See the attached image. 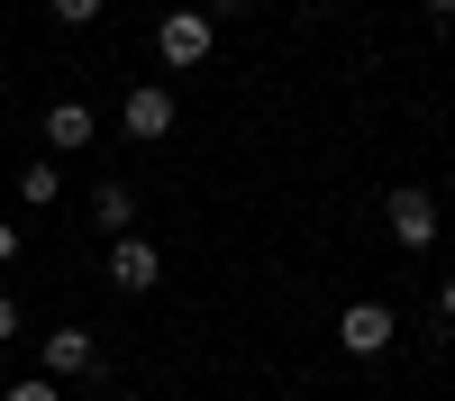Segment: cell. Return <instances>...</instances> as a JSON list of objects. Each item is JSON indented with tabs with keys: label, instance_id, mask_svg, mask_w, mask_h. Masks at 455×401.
<instances>
[{
	"label": "cell",
	"instance_id": "1",
	"mask_svg": "<svg viewBox=\"0 0 455 401\" xmlns=\"http://www.w3.org/2000/svg\"><path fill=\"white\" fill-rule=\"evenodd\" d=\"M210 46H219V19H210V10H164V19H156V55H164L173 73L210 64Z\"/></svg>",
	"mask_w": 455,
	"mask_h": 401
},
{
	"label": "cell",
	"instance_id": "2",
	"mask_svg": "<svg viewBox=\"0 0 455 401\" xmlns=\"http://www.w3.org/2000/svg\"><path fill=\"white\" fill-rule=\"evenodd\" d=\"M383 219H392V237L419 255V246H437V192L428 182H392L383 192Z\"/></svg>",
	"mask_w": 455,
	"mask_h": 401
},
{
	"label": "cell",
	"instance_id": "3",
	"mask_svg": "<svg viewBox=\"0 0 455 401\" xmlns=\"http://www.w3.org/2000/svg\"><path fill=\"white\" fill-rule=\"evenodd\" d=\"M109 283H119V292H156V283H164V246L146 237V229L109 237Z\"/></svg>",
	"mask_w": 455,
	"mask_h": 401
},
{
	"label": "cell",
	"instance_id": "4",
	"mask_svg": "<svg viewBox=\"0 0 455 401\" xmlns=\"http://www.w3.org/2000/svg\"><path fill=\"white\" fill-rule=\"evenodd\" d=\"M392 338H401L392 301H347V310H337V347H347V356H383Z\"/></svg>",
	"mask_w": 455,
	"mask_h": 401
},
{
	"label": "cell",
	"instance_id": "5",
	"mask_svg": "<svg viewBox=\"0 0 455 401\" xmlns=\"http://www.w3.org/2000/svg\"><path fill=\"white\" fill-rule=\"evenodd\" d=\"M173 119H182V100H173L164 83H137V92L119 100V128H128L137 146H156V137H173Z\"/></svg>",
	"mask_w": 455,
	"mask_h": 401
},
{
	"label": "cell",
	"instance_id": "6",
	"mask_svg": "<svg viewBox=\"0 0 455 401\" xmlns=\"http://www.w3.org/2000/svg\"><path fill=\"white\" fill-rule=\"evenodd\" d=\"M92 137H100V109H83V100H55L46 109V146H55V156H83Z\"/></svg>",
	"mask_w": 455,
	"mask_h": 401
},
{
	"label": "cell",
	"instance_id": "7",
	"mask_svg": "<svg viewBox=\"0 0 455 401\" xmlns=\"http://www.w3.org/2000/svg\"><path fill=\"white\" fill-rule=\"evenodd\" d=\"M92 356H100V347H92L83 319H73V328H46V374H55V383H64V374H92Z\"/></svg>",
	"mask_w": 455,
	"mask_h": 401
},
{
	"label": "cell",
	"instance_id": "8",
	"mask_svg": "<svg viewBox=\"0 0 455 401\" xmlns=\"http://www.w3.org/2000/svg\"><path fill=\"white\" fill-rule=\"evenodd\" d=\"M19 201H28V210L64 201V164H55V156H28V164H19Z\"/></svg>",
	"mask_w": 455,
	"mask_h": 401
},
{
	"label": "cell",
	"instance_id": "9",
	"mask_svg": "<svg viewBox=\"0 0 455 401\" xmlns=\"http://www.w3.org/2000/svg\"><path fill=\"white\" fill-rule=\"evenodd\" d=\"M92 219H100L109 237H128V229H137V192H128V182H100V192H92Z\"/></svg>",
	"mask_w": 455,
	"mask_h": 401
},
{
	"label": "cell",
	"instance_id": "10",
	"mask_svg": "<svg viewBox=\"0 0 455 401\" xmlns=\"http://www.w3.org/2000/svg\"><path fill=\"white\" fill-rule=\"evenodd\" d=\"M0 401H64V383H55V374H28V383H10Z\"/></svg>",
	"mask_w": 455,
	"mask_h": 401
},
{
	"label": "cell",
	"instance_id": "11",
	"mask_svg": "<svg viewBox=\"0 0 455 401\" xmlns=\"http://www.w3.org/2000/svg\"><path fill=\"white\" fill-rule=\"evenodd\" d=\"M46 10H55L64 28H92V19H100V0H46Z\"/></svg>",
	"mask_w": 455,
	"mask_h": 401
},
{
	"label": "cell",
	"instance_id": "12",
	"mask_svg": "<svg viewBox=\"0 0 455 401\" xmlns=\"http://www.w3.org/2000/svg\"><path fill=\"white\" fill-rule=\"evenodd\" d=\"M19 255H28V237L10 229V219H0V274H10V265H19Z\"/></svg>",
	"mask_w": 455,
	"mask_h": 401
},
{
	"label": "cell",
	"instance_id": "13",
	"mask_svg": "<svg viewBox=\"0 0 455 401\" xmlns=\"http://www.w3.org/2000/svg\"><path fill=\"white\" fill-rule=\"evenodd\" d=\"M19 338V301H10V292H0V347H10Z\"/></svg>",
	"mask_w": 455,
	"mask_h": 401
},
{
	"label": "cell",
	"instance_id": "14",
	"mask_svg": "<svg viewBox=\"0 0 455 401\" xmlns=\"http://www.w3.org/2000/svg\"><path fill=\"white\" fill-rule=\"evenodd\" d=\"M437 310H446V319H455V274H446V283H437Z\"/></svg>",
	"mask_w": 455,
	"mask_h": 401
},
{
	"label": "cell",
	"instance_id": "15",
	"mask_svg": "<svg viewBox=\"0 0 455 401\" xmlns=\"http://www.w3.org/2000/svg\"><path fill=\"white\" fill-rule=\"evenodd\" d=\"M419 10H437V19H455V0H419Z\"/></svg>",
	"mask_w": 455,
	"mask_h": 401
},
{
	"label": "cell",
	"instance_id": "16",
	"mask_svg": "<svg viewBox=\"0 0 455 401\" xmlns=\"http://www.w3.org/2000/svg\"><path fill=\"white\" fill-rule=\"evenodd\" d=\"M310 10H337V0H310Z\"/></svg>",
	"mask_w": 455,
	"mask_h": 401
},
{
	"label": "cell",
	"instance_id": "17",
	"mask_svg": "<svg viewBox=\"0 0 455 401\" xmlns=\"http://www.w3.org/2000/svg\"><path fill=\"white\" fill-rule=\"evenodd\" d=\"M119 401H137V392H119Z\"/></svg>",
	"mask_w": 455,
	"mask_h": 401
}]
</instances>
